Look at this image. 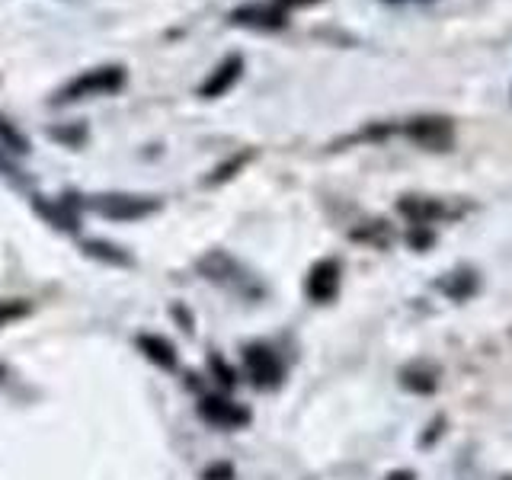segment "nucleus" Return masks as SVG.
<instances>
[{
  "instance_id": "0eeeda50",
  "label": "nucleus",
  "mask_w": 512,
  "mask_h": 480,
  "mask_svg": "<svg viewBox=\"0 0 512 480\" xmlns=\"http://www.w3.org/2000/svg\"><path fill=\"white\" fill-rule=\"evenodd\" d=\"M400 215H407L413 224H429L432 218L442 215V205L436 199H423V196H404L397 202Z\"/></svg>"
},
{
  "instance_id": "ddd939ff",
  "label": "nucleus",
  "mask_w": 512,
  "mask_h": 480,
  "mask_svg": "<svg viewBox=\"0 0 512 480\" xmlns=\"http://www.w3.org/2000/svg\"><path fill=\"white\" fill-rule=\"evenodd\" d=\"M272 4L285 13H292V10H304V7H317V4H324V0H272Z\"/></svg>"
},
{
  "instance_id": "f03ea898",
  "label": "nucleus",
  "mask_w": 512,
  "mask_h": 480,
  "mask_svg": "<svg viewBox=\"0 0 512 480\" xmlns=\"http://www.w3.org/2000/svg\"><path fill=\"white\" fill-rule=\"evenodd\" d=\"M404 135L423 151L445 154L455 148V122L448 116H439V112H423V116L407 119Z\"/></svg>"
},
{
  "instance_id": "4468645a",
  "label": "nucleus",
  "mask_w": 512,
  "mask_h": 480,
  "mask_svg": "<svg viewBox=\"0 0 512 480\" xmlns=\"http://www.w3.org/2000/svg\"><path fill=\"white\" fill-rule=\"evenodd\" d=\"M388 4H404V0H388Z\"/></svg>"
},
{
  "instance_id": "f257e3e1",
  "label": "nucleus",
  "mask_w": 512,
  "mask_h": 480,
  "mask_svg": "<svg viewBox=\"0 0 512 480\" xmlns=\"http://www.w3.org/2000/svg\"><path fill=\"white\" fill-rule=\"evenodd\" d=\"M128 71L125 64H100V68L80 71L74 80H68L64 87H58L52 93V106H71V103H84V100H96V96H112L125 87Z\"/></svg>"
},
{
  "instance_id": "6e6552de",
  "label": "nucleus",
  "mask_w": 512,
  "mask_h": 480,
  "mask_svg": "<svg viewBox=\"0 0 512 480\" xmlns=\"http://www.w3.org/2000/svg\"><path fill=\"white\" fill-rule=\"evenodd\" d=\"M0 154H13V157L29 154V138L7 116H0Z\"/></svg>"
},
{
  "instance_id": "9b49d317",
  "label": "nucleus",
  "mask_w": 512,
  "mask_h": 480,
  "mask_svg": "<svg viewBox=\"0 0 512 480\" xmlns=\"http://www.w3.org/2000/svg\"><path fill=\"white\" fill-rule=\"evenodd\" d=\"M250 157H253V151H247V154H237V157H231V160H228V164H224V167H218V170H215L212 176H208V180H205V183H208V186H218V183H224V180H231V176H234V173H237L240 167H244V164H247V160H250Z\"/></svg>"
},
{
  "instance_id": "1a4fd4ad",
  "label": "nucleus",
  "mask_w": 512,
  "mask_h": 480,
  "mask_svg": "<svg viewBox=\"0 0 512 480\" xmlns=\"http://www.w3.org/2000/svg\"><path fill=\"white\" fill-rule=\"evenodd\" d=\"M247 365H250V375L260 384H269V381L279 378V365H276V359H272L269 349H260V346L250 349L247 352Z\"/></svg>"
},
{
  "instance_id": "f8f14e48",
  "label": "nucleus",
  "mask_w": 512,
  "mask_h": 480,
  "mask_svg": "<svg viewBox=\"0 0 512 480\" xmlns=\"http://www.w3.org/2000/svg\"><path fill=\"white\" fill-rule=\"evenodd\" d=\"M29 308L23 301H0V327L10 324V320H20Z\"/></svg>"
},
{
  "instance_id": "7ed1b4c3",
  "label": "nucleus",
  "mask_w": 512,
  "mask_h": 480,
  "mask_svg": "<svg viewBox=\"0 0 512 480\" xmlns=\"http://www.w3.org/2000/svg\"><path fill=\"white\" fill-rule=\"evenodd\" d=\"M90 208L96 215L112 218V221H138V218L154 215L160 202L144 199V196H128V192H106V196H93Z\"/></svg>"
},
{
  "instance_id": "39448f33",
  "label": "nucleus",
  "mask_w": 512,
  "mask_h": 480,
  "mask_svg": "<svg viewBox=\"0 0 512 480\" xmlns=\"http://www.w3.org/2000/svg\"><path fill=\"white\" fill-rule=\"evenodd\" d=\"M247 71V61L240 52H231V55H224L212 71H208V77L202 80V87H199V96L202 100H221V96H228L234 90V84L240 77H244Z\"/></svg>"
},
{
  "instance_id": "423d86ee",
  "label": "nucleus",
  "mask_w": 512,
  "mask_h": 480,
  "mask_svg": "<svg viewBox=\"0 0 512 480\" xmlns=\"http://www.w3.org/2000/svg\"><path fill=\"white\" fill-rule=\"evenodd\" d=\"M340 288V263L336 260H320L311 276H308V295L314 301H330Z\"/></svg>"
},
{
  "instance_id": "9d476101",
  "label": "nucleus",
  "mask_w": 512,
  "mask_h": 480,
  "mask_svg": "<svg viewBox=\"0 0 512 480\" xmlns=\"http://www.w3.org/2000/svg\"><path fill=\"white\" fill-rule=\"evenodd\" d=\"M48 135H52L58 144H68V148H80V144L87 141V125H84V122H64V125H52V128H48Z\"/></svg>"
},
{
  "instance_id": "20e7f679",
  "label": "nucleus",
  "mask_w": 512,
  "mask_h": 480,
  "mask_svg": "<svg viewBox=\"0 0 512 480\" xmlns=\"http://www.w3.org/2000/svg\"><path fill=\"white\" fill-rule=\"evenodd\" d=\"M231 26L240 29H256V32H279L288 26V13L279 10L272 0H250V4H240L231 10Z\"/></svg>"
}]
</instances>
